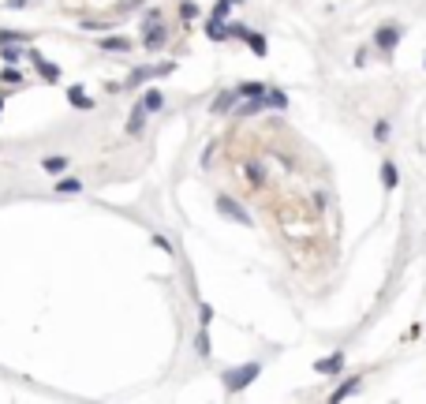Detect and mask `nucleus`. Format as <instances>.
<instances>
[{"mask_svg": "<svg viewBox=\"0 0 426 404\" xmlns=\"http://www.w3.org/2000/svg\"><path fill=\"white\" fill-rule=\"evenodd\" d=\"M341 367H344V352H333V356H325V359L314 363L318 375H341Z\"/></svg>", "mask_w": 426, "mask_h": 404, "instance_id": "1a4fd4ad", "label": "nucleus"}, {"mask_svg": "<svg viewBox=\"0 0 426 404\" xmlns=\"http://www.w3.org/2000/svg\"><path fill=\"white\" fill-rule=\"evenodd\" d=\"M169 38L165 23H161V12H146V19H142V49H161Z\"/></svg>", "mask_w": 426, "mask_h": 404, "instance_id": "f257e3e1", "label": "nucleus"}, {"mask_svg": "<svg viewBox=\"0 0 426 404\" xmlns=\"http://www.w3.org/2000/svg\"><path fill=\"white\" fill-rule=\"evenodd\" d=\"M262 375V363H243V367H232V370H225V389L228 393H239V389H247L250 382H255Z\"/></svg>", "mask_w": 426, "mask_h": 404, "instance_id": "f03ea898", "label": "nucleus"}, {"mask_svg": "<svg viewBox=\"0 0 426 404\" xmlns=\"http://www.w3.org/2000/svg\"><path fill=\"white\" fill-rule=\"evenodd\" d=\"M0 57H4V64H19L23 49H15V46H0Z\"/></svg>", "mask_w": 426, "mask_h": 404, "instance_id": "b1692460", "label": "nucleus"}, {"mask_svg": "<svg viewBox=\"0 0 426 404\" xmlns=\"http://www.w3.org/2000/svg\"><path fill=\"white\" fill-rule=\"evenodd\" d=\"M247 46H250V53H255V57H266V53H269V46H266V38H262V34H250Z\"/></svg>", "mask_w": 426, "mask_h": 404, "instance_id": "4be33fe9", "label": "nucleus"}, {"mask_svg": "<svg viewBox=\"0 0 426 404\" xmlns=\"http://www.w3.org/2000/svg\"><path fill=\"white\" fill-rule=\"evenodd\" d=\"M8 8H27V0H8Z\"/></svg>", "mask_w": 426, "mask_h": 404, "instance_id": "473e14b6", "label": "nucleus"}, {"mask_svg": "<svg viewBox=\"0 0 426 404\" xmlns=\"http://www.w3.org/2000/svg\"><path fill=\"white\" fill-rule=\"evenodd\" d=\"M194 348H199V356H202V359H206V356L213 352V348H210V337H206V330L199 333V341H194Z\"/></svg>", "mask_w": 426, "mask_h": 404, "instance_id": "cd10ccee", "label": "nucleus"}, {"mask_svg": "<svg viewBox=\"0 0 426 404\" xmlns=\"http://www.w3.org/2000/svg\"><path fill=\"white\" fill-rule=\"evenodd\" d=\"M0 79H4V83H12V86H15V83H23V71H19V68H15V64H8V68H4V71H0Z\"/></svg>", "mask_w": 426, "mask_h": 404, "instance_id": "5701e85b", "label": "nucleus"}, {"mask_svg": "<svg viewBox=\"0 0 426 404\" xmlns=\"http://www.w3.org/2000/svg\"><path fill=\"white\" fill-rule=\"evenodd\" d=\"M247 180L255 183V188H262V183H266V172H262L258 165H247Z\"/></svg>", "mask_w": 426, "mask_h": 404, "instance_id": "a878e982", "label": "nucleus"}, {"mask_svg": "<svg viewBox=\"0 0 426 404\" xmlns=\"http://www.w3.org/2000/svg\"><path fill=\"white\" fill-rule=\"evenodd\" d=\"M359 382H363V378H355V375H352V378H344L341 386L333 389V397H329V400H344V397H352V393L359 389Z\"/></svg>", "mask_w": 426, "mask_h": 404, "instance_id": "f8f14e48", "label": "nucleus"}, {"mask_svg": "<svg viewBox=\"0 0 426 404\" xmlns=\"http://www.w3.org/2000/svg\"><path fill=\"white\" fill-rule=\"evenodd\" d=\"M27 57L34 60V68H38V75H41L45 83H57V79H60V68H57V64H49L38 49H27Z\"/></svg>", "mask_w": 426, "mask_h": 404, "instance_id": "423d86ee", "label": "nucleus"}, {"mask_svg": "<svg viewBox=\"0 0 426 404\" xmlns=\"http://www.w3.org/2000/svg\"><path fill=\"white\" fill-rule=\"evenodd\" d=\"M30 34H23V30H0V46H27Z\"/></svg>", "mask_w": 426, "mask_h": 404, "instance_id": "2eb2a0df", "label": "nucleus"}, {"mask_svg": "<svg viewBox=\"0 0 426 404\" xmlns=\"http://www.w3.org/2000/svg\"><path fill=\"white\" fill-rule=\"evenodd\" d=\"M228 34H232V38H239V41H247V38H250V30H247L243 23H228Z\"/></svg>", "mask_w": 426, "mask_h": 404, "instance_id": "bb28decb", "label": "nucleus"}, {"mask_svg": "<svg viewBox=\"0 0 426 404\" xmlns=\"http://www.w3.org/2000/svg\"><path fill=\"white\" fill-rule=\"evenodd\" d=\"M262 109H269L266 94H262V97H247V102L236 109V116H255V113H262Z\"/></svg>", "mask_w": 426, "mask_h": 404, "instance_id": "9b49d317", "label": "nucleus"}, {"mask_svg": "<svg viewBox=\"0 0 426 404\" xmlns=\"http://www.w3.org/2000/svg\"><path fill=\"white\" fill-rule=\"evenodd\" d=\"M217 210H221L225 217H232V221H239L243 228H250V214H247L236 199H228V195H217Z\"/></svg>", "mask_w": 426, "mask_h": 404, "instance_id": "7ed1b4c3", "label": "nucleus"}, {"mask_svg": "<svg viewBox=\"0 0 426 404\" xmlns=\"http://www.w3.org/2000/svg\"><path fill=\"white\" fill-rule=\"evenodd\" d=\"M0 109H4V97H0Z\"/></svg>", "mask_w": 426, "mask_h": 404, "instance_id": "f704fd0d", "label": "nucleus"}, {"mask_svg": "<svg viewBox=\"0 0 426 404\" xmlns=\"http://www.w3.org/2000/svg\"><path fill=\"white\" fill-rule=\"evenodd\" d=\"M68 102H71V109H83V113H90L94 109V97L83 90V86H68Z\"/></svg>", "mask_w": 426, "mask_h": 404, "instance_id": "9d476101", "label": "nucleus"}, {"mask_svg": "<svg viewBox=\"0 0 426 404\" xmlns=\"http://www.w3.org/2000/svg\"><path fill=\"white\" fill-rule=\"evenodd\" d=\"M172 71H176V64H172V60L154 64V68H139V71H131V79H127L124 86H139L142 79H154V75H172Z\"/></svg>", "mask_w": 426, "mask_h": 404, "instance_id": "39448f33", "label": "nucleus"}, {"mask_svg": "<svg viewBox=\"0 0 426 404\" xmlns=\"http://www.w3.org/2000/svg\"><path fill=\"white\" fill-rule=\"evenodd\" d=\"M400 38H404V30H400V27H392V23H385V27H378L374 46H378L381 53H392V49L400 46Z\"/></svg>", "mask_w": 426, "mask_h": 404, "instance_id": "20e7f679", "label": "nucleus"}, {"mask_svg": "<svg viewBox=\"0 0 426 404\" xmlns=\"http://www.w3.org/2000/svg\"><path fill=\"white\" fill-rule=\"evenodd\" d=\"M199 322H202V330L213 322V307H210V303H202V307H199Z\"/></svg>", "mask_w": 426, "mask_h": 404, "instance_id": "c756f323", "label": "nucleus"}, {"mask_svg": "<svg viewBox=\"0 0 426 404\" xmlns=\"http://www.w3.org/2000/svg\"><path fill=\"white\" fill-rule=\"evenodd\" d=\"M57 191H60V195H79V191H83V180H75V176H64V180L57 183Z\"/></svg>", "mask_w": 426, "mask_h": 404, "instance_id": "aec40b11", "label": "nucleus"}, {"mask_svg": "<svg viewBox=\"0 0 426 404\" xmlns=\"http://www.w3.org/2000/svg\"><path fill=\"white\" fill-rule=\"evenodd\" d=\"M161 105H165V94H161V90H146V94H142V109H146V113H161Z\"/></svg>", "mask_w": 426, "mask_h": 404, "instance_id": "ddd939ff", "label": "nucleus"}, {"mask_svg": "<svg viewBox=\"0 0 426 404\" xmlns=\"http://www.w3.org/2000/svg\"><path fill=\"white\" fill-rule=\"evenodd\" d=\"M206 38H210V41H228V38H232V34H228V19H206Z\"/></svg>", "mask_w": 426, "mask_h": 404, "instance_id": "0eeeda50", "label": "nucleus"}, {"mask_svg": "<svg viewBox=\"0 0 426 404\" xmlns=\"http://www.w3.org/2000/svg\"><path fill=\"white\" fill-rule=\"evenodd\" d=\"M266 102H269V109H288V94L284 90H266Z\"/></svg>", "mask_w": 426, "mask_h": 404, "instance_id": "412c9836", "label": "nucleus"}, {"mask_svg": "<svg viewBox=\"0 0 426 404\" xmlns=\"http://www.w3.org/2000/svg\"><path fill=\"white\" fill-rule=\"evenodd\" d=\"M236 102H239L236 90H221V94H217V102H213V113H228V105H236Z\"/></svg>", "mask_w": 426, "mask_h": 404, "instance_id": "dca6fc26", "label": "nucleus"}, {"mask_svg": "<svg viewBox=\"0 0 426 404\" xmlns=\"http://www.w3.org/2000/svg\"><path fill=\"white\" fill-rule=\"evenodd\" d=\"M374 139H378V143H385V139H389V120H378V124H374Z\"/></svg>", "mask_w": 426, "mask_h": 404, "instance_id": "c85d7f7f", "label": "nucleus"}, {"mask_svg": "<svg viewBox=\"0 0 426 404\" xmlns=\"http://www.w3.org/2000/svg\"><path fill=\"white\" fill-rule=\"evenodd\" d=\"M113 23H108V19H83V30H113Z\"/></svg>", "mask_w": 426, "mask_h": 404, "instance_id": "393cba45", "label": "nucleus"}, {"mask_svg": "<svg viewBox=\"0 0 426 404\" xmlns=\"http://www.w3.org/2000/svg\"><path fill=\"white\" fill-rule=\"evenodd\" d=\"M180 15H183V19H187V23H191V19H194V15H199V8H194V4H191V0H183V8H180Z\"/></svg>", "mask_w": 426, "mask_h": 404, "instance_id": "7c9ffc66", "label": "nucleus"}, {"mask_svg": "<svg viewBox=\"0 0 426 404\" xmlns=\"http://www.w3.org/2000/svg\"><path fill=\"white\" fill-rule=\"evenodd\" d=\"M266 90H269L266 83H243V86H236V94H239V97H262Z\"/></svg>", "mask_w": 426, "mask_h": 404, "instance_id": "f3484780", "label": "nucleus"}, {"mask_svg": "<svg viewBox=\"0 0 426 404\" xmlns=\"http://www.w3.org/2000/svg\"><path fill=\"white\" fill-rule=\"evenodd\" d=\"M381 183H385V191H392L400 183V172H397V165H392V161H385V165H381Z\"/></svg>", "mask_w": 426, "mask_h": 404, "instance_id": "4468645a", "label": "nucleus"}, {"mask_svg": "<svg viewBox=\"0 0 426 404\" xmlns=\"http://www.w3.org/2000/svg\"><path fill=\"white\" fill-rule=\"evenodd\" d=\"M232 4H243V0H232Z\"/></svg>", "mask_w": 426, "mask_h": 404, "instance_id": "72a5a7b5", "label": "nucleus"}, {"mask_svg": "<svg viewBox=\"0 0 426 404\" xmlns=\"http://www.w3.org/2000/svg\"><path fill=\"white\" fill-rule=\"evenodd\" d=\"M142 0H124V4H120V12H131V8H139Z\"/></svg>", "mask_w": 426, "mask_h": 404, "instance_id": "2f4dec72", "label": "nucleus"}, {"mask_svg": "<svg viewBox=\"0 0 426 404\" xmlns=\"http://www.w3.org/2000/svg\"><path fill=\"white\" fill-rule=\"evenodd\" d=\"M101 49H105V53H127V49H131V41H127V38H105V41H101Z\"/></svg>", "mask_w": 426, "mask_h": 404, "instance_id": "6ab92c4d", "label": "nucleus"}, {"mask_svg": "<svg viewBox=\"0 0 426 404\" xmlns=\"http://www.w3.org/2000/svg\"><path fill=\"white\" fill-rule=\"evenodd\" d=\"M41 169H45L49 176H60V172L68 169V158H45V161H41Z\"/></svg>", "mask_w": 426, "mask_h": 404, "instance_id": "a211bd4d", "label": "nucleus"}, {"mask_svg": "<svg viewBox=\"0 0 426 404\" xmlns=\"http://www.w3.org/2000/svg\"><path fill=\"white\" fill-rule=\"evenodd\" d=\"M146 109H142V102L135 105V109H131V116H127V135L131 139H135V135H142V127H146Z\"/></svg>", "mask_w": 426, "mask_h": 404, "instance_id": "6e6552de", "label": "nucleus"}]
</instances>
